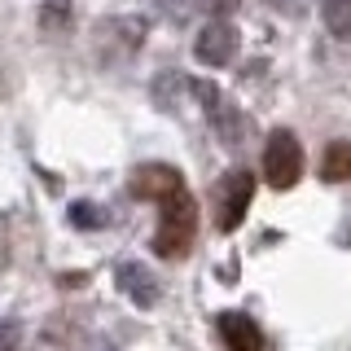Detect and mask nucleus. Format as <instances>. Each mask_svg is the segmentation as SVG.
I'll return each mask as SVG.
<instances>
[{"label": "nucleus", "instance_id": "9", "mask_svg": "<svg viewBox=\"0 0 351 351\" xmlns=\"http://www.w3.org/2000/svg\"><path fill=\"white\" fill-rule=\"evenodd\" d=\"M321 180H329V184L351 180V145H347V141H334V145L325 149V158H321Z\"/></svg>", "mask_w": 351, "mask_h": 351}, {"label": "nucleus", "instance_id": "1", "mask_svg": "<svg viewBox=\"0 0 351 351\" xmlns=\"http://www.w3.org/2000/svg\"><path fill=\"white\" fill-rule=\"evenodd\" d=\"M158 206H162V215H158V233H154V255L184 259L193 250V233H197V202L189 197V189H180Z\"/></svg>", "mask_w": 351, "mask_h": 351}, {"label": "nucleus", "instance_id": "12", "mask_svg": "<svg viewBox=\"0 0 351 351\" xmlns=\"http://www.w3.org/2000/svg\"><path fill=\"white\" fill-rule=\"evenodd\" d=\"M71 224H80V228H101V224H106V211H101V206H93V202H75V206H71Z\"/></svg>", "mask_w": 351, "mask_h": 351}, {"label": "nucleus", "instance_id": "13", "mask_svg": "<svg viewBox=\"0 0 351 351\" xmlns=\"http://www.w3.org/2000/svg\"><path fill=\"white\" fill-rule=\"evenodd\" d=\"M22 347V321H0V351Z\"/></svg>", "mask_w": 351, "mask_h": 351}, {"label": "nucleus", "instance_id": "3", "mask_svg": "<svg viewBox=\"0 0 351 351\" xmlns=\"http://www.w3.org/2000/svg\"><path fill=\"white\" fill-rule=\"evenodd\" d=\"M250 197H255V176L250 171H228L224 180L215 184V224H219V233H233L241 219H246Z\"/></svg>", "mask_w": 351, "mask_h": 351}, {"label": "nucleus", "instance_id": "14", "mask_svg": "<svg viewBox=\"0 0 351 351\" xmlns=\"http://www.w3.org/2000/svg\"><path fill=\"white\" fill-rule=\"evenodd\" d=\"M206 5H211V9H215V14H219V18H224V14H228V9H237V0H206Z\"/></svg>", "mask_w": 351, "mask_h": 351}, {"label": "nucleus", "instance_id": "10", "mask_svg": "<svg viewBox=\"0 0 351 351\" xmlns=\"http://www.w3.org/2000/svg\"><path fill=\"white\" fill-rule=\"evenodd\" d=\"M40 31L44 36H66V31H71V0H44Z\"/></svg>", "mask_w": 351, "mask_h": 351}, {"label": "nucleus", "instance_id": "2", "mask_svg": "<svg viewBox=\"0 0 351 351\" xmlns=\"http://www.w3.org/2000/svg\"><path fill=\"white\" fill-rule=\"evenodd\" d=\"M263 176H268L272 189H290V184H299V176H303V145H299V136H294L290 128H277L268 136V145H263Z\"/></svg>", "mask_w": 351, "mask_h": 351}, {"label": "nucleus", "instance_id": "7", "mask_svg": "<svg viewBox=\"0 0 351 351\" xmlns=\"http://www.w3.org/2000/svg\"><path fill=\"white\" fill-rule=\"evenodd\" d=\"M114 285L128 294L136 307H154L162 299V285L149 277V268H141V263H132V259H123V263H114Z\"/></svg>", "mask_w": 351, "mask_h": 351}, {"label": "nucleus", "instance_id": "11", "mask_svg": "<svg viewBox=\"0 0 351 351\" xmlns=\"http://www.w3.org/2000/svg\"><path fill=\"white\" fill-rule=\"evenodd\" d=\"M325 27L334 36H351V0H325Z\"/></svg>", "mask_w": 351, "mask_h": 351}, {"label": "nucleus", "instance_id": "8", "mask_svg": "<svg viewBox=\"0 0 351 351\" xmlns=\"http://www.w3.org/2000/svg\"><path fill=\"white\" fill-rule=\"evenodd\" d=\"M219 338H224L228 351H263V334L250 316L241 312H224L219 316Z\"/></svg>", "mask_w": 351, "mask_h": 351}, {"label": "nucleus", "instance_id": "15", "mask_svg": "<svg viewBox=\"0 0 351 351\" xmlns=\"http://www.w3.org/2000/svg\"><path fill=\"white\" fill-rule=\"evenodd\" d=\"M0 93H5V80H0Z\"/></svg>", "mask_w": 351, "mask_h": 351}, {"label": "nucleus", "instance_id": "6", "mask_svg": "<svg viewBox=\"0 0 351 351\" xmlns=\"http://www.w3.org/2000/svg\"><path fill=\"white\" fill-rule=\"evenodd\" d=\"M193 58L206 62V66H228L237 58V27L228 18H215L202 27V36L193 44Z\"/></svg>", "mask_w": 351, "mask_h": 351}, {"label": "nucleus", "instance_id": "4", "mask_svg": "<svg viewBox=\"0 0 351 351\" xmlns=\"http://www.w3.org/2000/svg\"><path fill=\"white\" fill-rule=\"evenodd\" d=\"M189 88H193L197 101H202L206 119H211V128H215V136L224 141V145H241V128H246V119L237 114V106L228 101L215 84H206V80H189Z\"/></svg>", "mask_w": 351, "mask_h": 351}, {"label": "nucleus", "instance_id": "5", "mask_svg": "<svg viewBox=\"0 0 351 351\" xmlns=\"http://www.w3.org/2000/svg\"><path fill=\"white\" fill-rule=\"evenodd\" d=\"M184 189V176L167 167V162H145V167H136L132 171V180H128V193L136 197V202H167L171 193H180Z\"/></svg>", "mask_w": 351, "mask_h": 351}]
</instances>
